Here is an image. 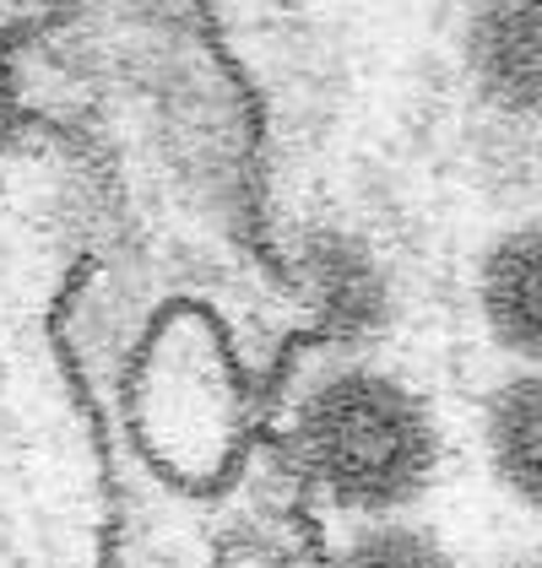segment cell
Listing matches in <instances>:
<instances>
[{
    "label": "cell",
    "mask_w": 542,
    "mask_h": 568,
    "mask_svg": "<svg viewBox=\"0 0 542 568\" xmlns=\"http://www.w3.org/2000/svg\"><path fill=\"white\" fill-rule=\"evenodd\" d=\"M504 568H542V552H526V558H510Z\"/></svg>",
    "instance_id": "cell-8"
},
{
    "label": "cell",
    "mask_w": 542,
    "mask_h": 568,
    "mask_svg": "<svg viewBox=\"0 0 542 568\" xmlns=\"http://www.w3.org/2000/svg\"><path fill=\"white\" fill-rule=\"evenodd\" d=\"M483 449L499 487L542 515V368H521L489 395Z\"/></svg>",
    "instance_id": "cell-4"
},
{
    "label": "cell",
    "mask_w": 542,
    "mask_h": 568,
    "mask_svg": "<svg viewBox=\"0 0 542 568\" xmlns=\"http://www.w3.org/2000/svg\"><path fill=\"white\" fill-rule=\"evenodd\" d=\"M293 449L337 509L385 520L429 493L440 471V423L406 379L374 363H342L304 390Z\"/></svg>",
    "instance_id": "cell-1"
},
{
    "label": "cell",
    "mask_w": 542,
    "mask_h": 568,
    "mask_svg": "<svg viewBox=\"0 0 542 568\" xmlns=\"http://www.w3.org/2000/svg\"><path fill=\"white\" fill-rule=\"evenodd\" d=\"M478 308L499 347L542 368V222H515L483 250Z\"/></svg>",
    "instance_id": "cell-3"
},
{
    "label": "cell",
    "mask_w": 542,
    "mask_h": 568,
    "mask_svg": "<svg viewBox=\"0 0 542 568\" xmlns=\"http://www.w3.org/2000/svg\"><path fill=\"white\" fill-rule=\"evenodd\" d=\"M337 568H455V558L434 530L402 520V515H385V520H363L342 541Z\"/></svg>",
    "instance_id": "cell-5"
},
{
    "label": "cell",
    "mask_w": 542,
    "mask_h": 568,
    "mask_svg": "<svg viewBox=\"0 0 542 568\" xmlns=\"http://www.w3.org/2000/svg\"><path fill=\"white\" fill-rule=\"evenodd\" d=\"M22 114H28V103H22V65H17L11 33L0 28V152L22 135Z\"/></svg>",
    "instance_id": "cell-7"
},
{
    "label": "cell",
    "mask_w": 542,
    "mask_h": 568,
    "mask_svg": "<svg viewBox=\"0 0 542 568\" xmlns=\"http://www.w3.org/2000/svg\"><path fill=\"white\" fill-rule=\"evenodd\" d=\"M310 287H315V298L325 304V314H331V320H348V325L369 320V314H374V298H380V287H374L363 255H353V250L337 244V239H325L315 250Z\"/></svg>",
    "instance_id": "cell-6"
},
{
    "label": "cell",
    "mask_w": 542,
    "mask_h": 568,
    "mask_svg": "<svg viewBox=\"0 0 542 568\" xmlns=\"http://www.w3.org/2000/svg\"><path fill=\"white\" fill-rule=\"evenodd\" d=\"M466 77L504 125H542V0H478Z\"/></svg>",
    "instance_id": "cell-2"
}]
</instances>
